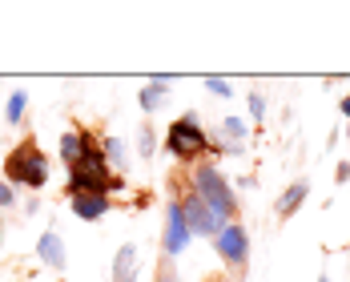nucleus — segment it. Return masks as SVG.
I'll return each instance as SVG.
<instances>
[{"label":"nucleus","mask_w":350,"mask_h":282,"mask_svg":"<svg viewBox=\"0 0 350 282\" xmlns=\"http://www.w3.org/2000/svg\"><path fill=\"white\" fill-rule=\"evenodd\" d=\"M230 138V145H242V138H245V121L242 117H226L221 121V141Z\"/></svg>","instance_id":"15"},{"label":"nucleus","mask_w":350,"mask_h":282,"mask_svg":"<svg viewBox=\"0 0 350 282\" xmlns=\"http://www.w3.org/2000/svg\"><path fill=\"white\" fill-rule=\"evenodd\" d=\"M36 258H40L49 270H65L69 254H65V242H61V234H57V230H44V234L36 238Z\"/></svg>","instance_id":"6"},{"label":"nucleus","mask_w":350,"mask_h":282,"mask_svg":"<svg viewBox=\"0 0 350 282\" xmlns=\"http://www.w3.org/2000/svg\"><path fill=\"white\" fill-rule=\"evenodd\" d=\"M189 185L198 190V198H202V202H206V206L226 222V226H230V222H238V214H242V210H238V198H234L230 181L221 177V170L213 166L210 157H206V162H198V166H189Z\"/></svg>","instance_id":"2"},{"label":"nucleus","mask_w":350,"mask_h":282,"mask_svg":"<svg viewBox=\"0 0 350 282\" xmlns=\"http://www.w3.org/2000/svg\"><path fill=\"white\" fill-rule=\"evenodd\" d=\"M306 194H310V181H294L290 190H282V194H278V202H274V214H278L282 222H286V218H294V214L302 210Z\"/></svg>","instance_id":"8"},{"label":"nucleus","mask_w":350,"mask_h":282,"mask_svg":"<svg viewBox=\"0 0 350 282\" xmlns=\"http://www.w3.org/2000/svg\"><path fill=\"white\" fill-rule=\"evenodd\" d=\"M250 117L262 125V117H266V97L262 93H250Z\"/></svg>","instance_id":"16"},{"label":"nucleus","mask_w":350,"mask_h":282,"mask_svg":"<svg viewBox=\"0 0 350 282\" xmlns=\"http://www.w3.org/2000/svg\"><path fill=\"white\" fill-rule=\"evenodd\" d=\"M101 153H105L109 166H121V162H125V141L121 138H101Z\"/></svg>","instance_id":"14"},{"label":"nucleus","mask_w":350,"mask_h":282,"mask_svg":"<svg viewBox=\"0 0 350 282\" xmlns=\"http://www.w3.org/2000/svg\"><path fill=\"white\" fill-rule=\"evenodd\" d=\"M129 282H133V279H129Z\"/></svg>","instance_id":"25"},{"label":"nucleus","mask_w":350,"mask_h":282,"mask_svg":"<svg viewBox=\"0 0 350 282\" xmlns=\"http://www.w3.org/2000/svg\"><path fill=\"white\" fill-rule=\"evenodd\" d=\"M347 166H350V162H347Z\"/></svg>","instance_id":"24"},{"label":"nucleus","mask_w":350,"mask_h":282,"mask_svg":"<svg viewBox=\"0 0 350 282\" xmlns=\"http://www.w3.org/2000/svg\"><path fill=\"white\" fill-rule=\"evenodd\" d=\"M338 113H342V117H347V121H350V93H347V97H342V101H338Z\"/></svg>","instance_id":"21"},{"label":"nucleus","mask_w":350,"mask_h":282,"mask_svg":"<svg viewBox=\"0 0 350 282\" xmlns=\"http://www.w3.org/2000/svg\"><path fill=\"white\" fill-rule=\"evenodd\" d=\"M165 97H170V77H153L137 93V105H141V113H157L165 105Z\"/></svg>","instance_id":"9"},{"label":"nucleus","mask_w":350,"mask_h":282,"mask_svg":"<svg viewBox=\"0 0 350 282\" xmlns=\"http://www.w3.org/2000/svg\"><path fill=\"white\" fill-rule=\"evenodd\" d=\"M318 282H326V274H322V279H318Z\"/></svg>","instance_id":"23"},{"label":"nucleus","mask_w":350,"mask_h":282,"mask_svg":"<svg viewBox=\"0 0 350 282\" xmlns=\"http://www.w3.org/2000/svg\"><path fill=\"white\" fill-rule=\"evenodd\" d=\"M25 113H29V93L12 89L8 101H4V125H25Z\"/></svg>","instance_id":"12"},{"label":"nucleus","mask_w":350,"mask_h":282,"mask_svg":"<svg viewBox=\"0 0 350 282\" xmlns=\"http://www.w3.org/2000/svg\"><path fill=\"white\" fill-rule=\"evenodd\" d=\"M189 242H193V234H189V222H185L181 202L165 198V226H161V250H165V258H177Z\"/></svg>","instance_id":"5"},{"label":"nucleus","mask_w":350,"mask_h":282,"mask_svg":"<svg viewBox=\"0 0 350 282\" xmlns=\"http://www.w3.org/2000/svg\"><path fill=\"white\" fill-rule=\"evenodd\" d=\"M206 89L217 93V97H230V81L226 77H206Z\"/></svg>","instance_id":"17"},{"label":"nucleus","mask_w":350,"mask_h":282,"mask_svg":"<svg viewBox=\"0 0 350 282\" xmlns=\"http://www.w3.org/2000/svg\"><path fill=\"white\" fill-rule=\"evenodd\" d=\"M213 250H217V258H221L230 270H245V262H250V234H245L242 222L221 226V234L213 238Z\"/></svg>","instance_id":"4"},{"label":"nucleus","mask_w":350,"mask_h":282,"mask_svg":"<svg viewBox=\"0 0 350 282\" xmlns=\"http://www.w3.org/2000/svg\"><path fill=\"white\" fill-rule=\"evenodd\" d=\"M165 149H170V157L181 162V170H189V166H198V162H206V153H213V141L206 133V125H202V117L189 109V113H181L174 125L165 129Z\"/></svg>","instance_id":"1"},{"label":"nucleus","mask_w":350,"mask_h":282,"mask_svg":"<svg viewBox=\"0 0 350 282\" xmlns=\"http://www.w3.org/2000/svg\"><path fill=\"white\" fill-rule=\"evenodd\" d=\"M16 206V190L8 181H0V210H12Z\"/></svg>","instance_id":"18"},{"label":"nucleus","mask_w":350,"mask_h":282,"mask_svg":"<svg viewBox=\"0 0 350 282\" xmlns=\"http://www.w3.org/2000/svg\"><path fill=\"white\" fill-rule=\"evenodd\" d=\"M69 206L81 222H97V218H105L113 210V198L109 194H77V198H69Z\"/></svg>","instance_id":"7"},{"label":"nucleus","mask_w":350,"mask_h":282,"mask_svg":"<svg viewBox=\"0 0 350 282\" xmlns=\"http://www.w3.org/2000/svg\"><path fill=\"white\" fill-rule=\"evenodd\" d=\"M157 282H177V274H174V258H161V262H157Z\"/></svg>","instance_id":"19"},{"label":"nucleus","mask_w":350,"mask_h":282,"mask_svg":"<svg viewBox=\"0 0 350 282\" xmlns=\"http://www.w3.org/2000/svg\"><path fill=\"white\" fill-rule=\"evenodd\" d=\"M347 141H350V121H347Z\"/></svg>","instance_id":"22"},{"label":"nucleus","mask_w":350,"mask_h":282,"mask_svg":"<svg viewBox=\"0 0 350 282\" xmlns=\"http://www.w3.org/2000/svg\"><path fill=\"white\" fill-rule=\"evenodd\" d=\"M4 181L21 185V190H44V181H49V157L40 153L36 138H21L8 149V157H4Z\"/></svg>","instance_id":"3"},{"label":"nucleus","mask_w":350,"mask_h":282,"mask_svg":"<svg viewBox=\"0 0 350 282\" xmlns=\"http://www.w3.org/2000/svg\"><path fill=\"white\" fill-rule=\"evenodd\" d=\"M133 266H137V246L125 242L117 250V258H113V282H129L133 279Z\"/></svg>","instance_id":"11"},{"label":"nucleus","mask_w":350,"mask_h":282,"mask_svg":"<svg viewBox=\"0 0 350 282\" xmlns=\"http://www.w3.org/2000/svg\"><path fill=\"white\" fill-rule=\"evenodd\" d=\"M137 153H141V157H153V153H157V133H153V125H149V121L137 125Z\"/></svg>","instance_id":"13"},{"label":"nucleus","mask_w":350,"mask_h":282,"mask_svg":"<svg viewBox=\"0 0 350 282\" xmlns=\"http://www.w3.org/2000/svg\"><path fill=\"white\" fill-rule=\"evenodd\" d=\"M57 153H61V162L65 166H77L81 162V153H85V129H69V133H61V145H57Z\"/></svg>","instance_id":"10"},{"label":"nucleus","mask_w":350,"mask_h":282,"mask_svg":"<svg viewBox=\"0 0 350 282\" xmlns=\"http://www.w3.org/2000/svg\"><path fill=\"white\" fill-rule=\"evenodd\" d=\"M334 181H338V185H342V181H350V166H347V162H342V166L334 170Z\"/></svg>","instance_id":"20"}]
</instances>
